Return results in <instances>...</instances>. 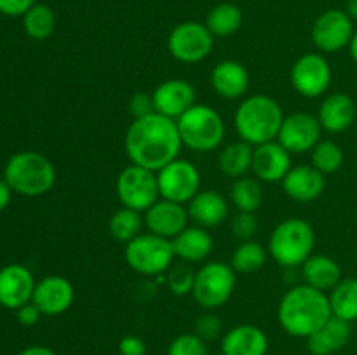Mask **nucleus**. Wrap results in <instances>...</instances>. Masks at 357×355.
Masks as SVG:
<instances>
[{
	"label": "nucleus",
	"instance_id": "obj_1",
	"mask_svg": "<svg viewBox=\"0 0 357 355\" xmlns=\"http://www.w3.org/2000/svg\"><path fill=\"white\" fill-rule=\"evenodd\" d=\"M181 146L176 120L157 111L135 118L124 136V148L131 164L153 173L178 159Z\"/></svg>",
	"mask_w": 357,
	"mask_h": 355
},
{
	"label": "nucleus",
	"instance_id": "obj_2",
	"mask_svg": "<svg viewBox=\"0 0 357 355\" xmlns=\"http://www.w3.org/2000/svg\"><path fill=\"white\" fill-rule=\"evenodd\" d=\"M331 315L326 292L307 284L289 289L278 306L279 324L289 336L295 338H309Z\"/></svg>",
	"mask_w": 357,
	"mask_h": 355
},
{
	"label": "nucleus",
	"instance_id": "obj_3",
	"mask_svg": "<svg viewBox=\"0 0 357 355\" xmlns=\"http://www.w3.org/2000/svg\"><path fill=\"white\" fill-rule=\"evenodd\" d=\"M284 113L274 97L267 94H253L244 97L234 115V124L241 141L250 143L251 146L278 139Z\"/></svg>",
	"mask_w": 357,
	"mask_h": 355
},
{
	"label": "nucleus",
	"instance_id": "obj_4",
	"mask_svg": "<svg viewBox=\"0 0 357 355\" xmlns=\"http://www.w3.org/2000/svg\"><path fill=\"white\" fill-rule=\"evenodd\" d=\"M3 180L14 194L24 197H40L54 187V164L45 155L31 150L14 153L6 164Z\"/></svg>",
	"mask_w": 357,
	"mask_h": 355
},
{
	"label": "nucleus",
	"instance_id": "obj_5",
	"mask_svg": "<svg viewBox=\"0 0 357 355\" xmlns=\"http://www.w3.org/2000/svg\"><path fill=\"white\" fill-rule=\"evenodd\" d=\"M316 233L312 225L302 218H288L279 223L268 239V254L281 267H302L312 256Z\"/></svg>",
	"mask_w": 357,
	"mask_h": 355
},
{
	"label": "nucleus",
	"instance_id": "obj_6",
	"mask_svg": "<svg viewBox=\"0 0 357 355\" xmlns=\"http://www.w3.org/2000/svg\"><path fill=\"white\" fill-rule=\"evenodd\" d=\"M176 124L183 146L199 153L216 150L225 136L222 115L208 104H194L178 118Z\"/></svg>",
	"mask_w": 357,
	"mask_h": 355
},
{
	"label": "nucleus",
	"instance_id": "obj_7",
	"mask_svg": "<svg viewBox=\"0 0 357 355\" xmlns=\"http://www.w3.org/2000/svg\"><path fill=\"white\" fill-rule=\"evenodd\" d=\"M124 256L131 270L146 277L162 275L171 267L174 256L173 242L155 233H139L126 244Z\"/></svg>",
	"mask_w": 357,
	"mask_h": 355
},
{
	"label": "nucleus",
	"instance_id": "obj_8",
	"mask_svg": "<svg viewBox=\"0 0 357 355\" xmlns=\"http://www.w3.org/2000/svg\"><path fill=\"white\" fill-rule=\"evenodd\" d=\"M236 289V271L222 261H209L195 271L192 296L206 310L225 305Z\"/></svg>",
	"mask_w": 357,
	"mask_h": 355
},
{
	"label": "nucleus",
	"instance_id": "obj_9",
	"mask_svg": "<svg viewBox=\"0 0 357 355\" xmlns=\"http://www.w3.org/2000/svg\"><path fill=\"white\" fill-rule=\"evenodd\" d=\"M117 197L124 207L135 209V211H146L159 200V183H157V173L131 164L124 167L117 176L115 183Z\"/></svg>",
	"mask_w": 357,
	"mask_h": 355
},
{
	"label": "nucleus",
	"instance_id": "obj_10",
	"mask_svg": "<svg viewBox=\"0 0 357 355\" xmlns=\"http://www.w3.org/2000/svg\"><path fill=\"white\" fill-rule=\"evenodd\" d=\"M215 45V37L204 23L183 21L171 30L167 49L171 56L181 63H201L208 58Z\"/></svg>",
	"mask_w": 357,
	"mask_h": 355
},
{
	"label": "nucleus",
	"instance_id": "obj_11",
	"mask_svg": "<svg viewBox=\"0 0 357 355\" xmlns=\"http://www.w3.org/2000/svg\"><path fill=\"white\" fill-rule=\"evenodd\" d=\"M160 197L176 204H188L201 191V173L187 159H174L157 171Z\"/></svg>",
	"mask_w": 357,
	"mask_h": 355
},
{
	"label": "nucleus",
	"instance_id": "obj_12",
	"mask_svg": "<svg viewBox=\"0 0 357 355\" xmlns=\"http://www.w3.org/2000/svg\"><path fill=\"white\" fill-rule=\"evenodd\" d=\"M331 66L328 59L319 52H307L300 56L291 66V86L303 97H319L328 90L331 84Z\"/></svg>",
	"mask_w": 357,
	"mask_h": 355
},
{
	"label": "nucleus",
	"instance_id": "obj_13",
	"mask_svg": "<svg viewBox=\"0 0 357 355\" xmlns=\"http://www.w3.org/2000/svg\"><path fill=\"white\" fill-rule=\"evenodd\" d=\"M354 31V21L347 10L330 9L314 21L310 37L321 52H338L351 44Z\"/></svg>",
	"mask_w": 357,
	"mask_h": 355
},
{
	"label": "nucleus",
	"instance_id": "obj_14",
	"mask_svg": "<svg viewBox=\"0 0 357 355\" xmlns=\"http://www.w3.org/2000/svg\"><path fill=\"white\" fill-rule=\"evenodd\" d=\"M321 132H323V127L319 124V118L305 111H295L282 120L278 141L291 155L312 152L314 146L321 141Z\"/></svg>",
	"mask_w": 357,
	"mask_h": 355
},
{
	"label": "nucleus",
	"instance_id": "obj_15",
	"mask_svg": "<svg viewBox=\"0 0 357 355\" xmlns=\"http://www.w3.org/2000/svg\"><path fill=\"white\" fill-rule=\"evenodd\" d=\"M75 299L73 284L63 275H47L37 282L31 303H35L42 315H61Z\"/></svg>",
	"mask_w": 357,
	"mask_h": 355
},
{
	"label": "nucleus",
	"instance_id": "obj_16",
	"mask_svg": "<svg viewBox=\"0 0 357 355\" xmlns=\"http://www.w3.org/2000/svg\"><path fill=\"white\" fill-rule=\"evenodd\" d=\"M157 113L178 120L195 104V87L185 79H169L160 82L152 93Z\"/></svg>",
	"mask_w": 357,
	"mask_h": 355
},
{
	"label": "nucleus",
	"instance_id": "obj_17",
	"mask_svg": "<svg viewBox=\"0 0 357 355\" xmlns=\"http://www.w3.org/2000/svg\"><path fill=\"white\" fill-rule=\"evenodd\" d=\"M33 274L24 265L13 263L0 268V305L17 310L31 301L35 291Z\"/></svg>",
	"mask_w": 357,
	"mask_h": 355
},
{
	"label": "nucleus",
	"instance_id": "obj_18",
	"mask_svg": "<svg viewBox=\"0 0 357 355\" xmlns=\"http://www.w3.org/2000/svg\"><path fill=\"white\" fill-rule=\"evenodd\" d=\"M291 153L278 141H268L253 148V164L251 171L258 181L264 183H278L284 180L291 169Z\"/></svg>",
	"mask_w": 357,
	"mask_h": 355
},
{
	"label": "nucleus",
	"instance_id": "obj_19",
	"mask_svg": "<svg viewBox=\"0 0 357 355\" xmlns=\"http://www.w3.org/2000/svg\"><path fill=\"white\" fill-rule=\"evenodd\" d=\"M188 219H190L188 211L183 207V204L162 198V200H157L152 207L146 209L143 221L150 233L173 240L181 230L187 228Z\"/></svg>",
	"mask_w": 357,
	"mask_h": 355
},
{
	"label": "nucleus",
	"instance_id": "obj_20",
	"mask_svg": "<svg viewBox=\"0 0 357 355\" xmlns=\"http://www.w3.org/2000/svg\"><path fill=\"white\" fill-rule=\"evenodd\" d=\"M281 183L282 190L289 198L296 202H312L323 195L326 181L324 174L310 164V166L291 167Z\"/></svg>",
	"mask_w": 357,
	"mask_h": 355
},
{
	"label": "nucleus",
	"instance_id": "obj_21",
	"mask_svg": "<svg viewBox=\"0 0 357 355\" xmlns=\"http://www.w3.org/2000/svg\"><path fill=\"white\" fill-rule=\"evenodd\" d=\"M211 87L220 97L239 100L250 89V73L246 66L234 59L216 63L211 72Z\"/></svg>",
	"mask_w": 357,
	"mask_h": 355
},
{
	"label": "nucleus",
	"instance_id": "obj_22",
	"mask_svg": "<svg viewBox=\"0 0 357 355\" xmlns=\"http://www.w3.org/2000/svg\"><path fill=\"white\" fill-rule=\"evenodd\" d=\"M268 338L253 324H241L222 338V355H267Z\"/></svg>",
	"mask_w": 357,
	"mask_h": 355
},
{
	"label": "nucleus",
	"instance_id": "obj_23",
	"mask_svg": "<svg viewBox=\"0 0 357 355\" xmlns=\"http://www.w3.org/2000/svg\"><path fill=\"white\" fill-rule=\"evenodd\" d=\"M319 124L328 132H344L357 120L354 100L344 93H333L323 100L319 106Z\"/></svg>",
	"mask_w": 357,
	"mask_h": 355
},
{
	"label": "nucleus",
	"instance_id": "obj_24",
	"mask_svg": "<svg viewBox=\"0 0 357 355\" xmlns=\"http://www.w3.org/2000/svg\"><path fill=\"white\" fill-rule=\"evenodd\" d=\"M351 333V324L331 315L307 338V348L312 355H333L349 343Z\"/></svg>",
	"mask_w": 357,
	"mask_h": 355
},
{
	"label": "nucleus",
	"instance_id": "obj_25",
	"mask_svg": "<svg viewBox=\"0 0 357 355\" xmlns=\"http://www.w3.org/2000/svg\"><path fill=\"white\" fill-rule=\"evenodd\" d=\"M188 218L202 228L218 226L229 216V204L215 190H201L188 202Z\"/></svg>",
	"mask_w": 357,
	"mask_h": 355
},
{
	"label": "nucleus",
	"instance_id": "obj_26",
	"mask_svg": "<svg viewBox=\"0 0 357 355\" xmlns=\"http://www.w3.org/2000/svg\"><path fill=\"white\" fill-rule=\"evenodd\" d=\"M171 242L174 256L183 260L185 263H201L208 260L213 251V237L208 233V228L197 225L181 230Z\"/></svg>",
	"mask_w": 357,
	"mask_h": 355
},
{
	"label": "nucleus",
	"instance_id": "obj_27",
	"mask_svg": "<svg viewBox=\"0 0 357 355\" xmlns=\"http://www.w3.org/2000/svg\"><path fill=\"white\" fill-rule=\"evenodd\" d=\"M302 277L310 287L328 292L342 281V268L326 254H312L302 265Z\"/></svg>",
	"mask_w": 357,
	"mask_h": 355
},
{
	"label": "nucleus",
	"instance_id": "obj_28",
	"mask_svg": "<svg viewBox=\"0 0 357 355\" xmlns=\"http://www.w3.org/2000/svg\"><path fill=\"white\" fill-rule=\"evenodd\" d=\"M218 164L225 176L234 178V180L246 176L253 164V146L246 141L230 143L220 153Z\"/></svg>",
	"mask_w": 357,
	"mask_h": 355
},
{
	"label": "nucleus",
	"instance_id": "obj_29",
	"mask_svg": "<svg viewBox=\"0 0 357 355\" xmlns=\"http://www.w3.org/2000/svg\"><path fill=\"white\" fill-rule=\"evenodd\" d=\"M333 317L354 322L357 320V278H342L328 294Z\"/></svg>",
	"mask_w": 357,
	"mask_h": 355
},
{
	"label": "nucleus",
	"instance_id": "obj_30",
	"mask_svg": "<svg viewBox=\"0 0 357 355\" xmlns=\"http://www.w3.org/2000/svg\"><path fill=\"white\" fill-rule=\"evenodd\" d=\"M204 24L211 31L213 37H230L243 24V13L236 3L223 2L213 7L206 16Z\"/></svg>",
	"mask_w": 357,
	"mask_h": 355
},
{
	"label": "nucleus",
	"instance_id": "obj_31",
	"mask_svg": "<svg viewBox=\"0 0 357 355\" xmlns=\"http://www.w3.org/2000/svg\"><path fill=\"white\" fill-rule=\"evenodd\" d=\"M230 200L239 211L257 212L264 202V190L257 178H237L230 187Z\"/></svg>",
	"mask_w": 357,
	"mask_h": 355
},
{
	"label": "nucleus",
	"instance_id": "obj_32",
	"mask_svg": "<svg viewBox=\"0 0 357 355\" xmlns=\"http://www.w3.org/2000/svg\"><path fill=\"white\" fill-rule=\"evenodd\" d=\"M23 28L33 40H47L56 28L54 10L45 3H33L23 16Z\"/></svg>",
	"mask_w": 357,
	"mask_h": 355
},
{
	"label": "nucleus",
	"instance_id": "obj_33",
	"mask_svg": "<svg viewBox=\"0 0 357 355\" xmlns=\"http://www.w3.org/2000/svg\"><path fill=\"white\" fill-rule=\"evenodd\" d=\"M267 263V251L257 240H244L230 256V267L239 274H253Z\"/></svg>",
	"mask_w": 357,
	"mask_h": 355
},
{
	"label": "nucleus",
	"instance_id": "obj_34",
	"mask_svg": "<svg viewBox=\"0 0 357 355\" xmlns=\"http://www.w3.org/2000/svg\"><path fill=\"white\" fill-rule=\"evenodd\" d=\"M143 223L145 221L139 216V211H135V209H129L122 205L108 219V230H110V235L115 240L128 244L142 233Z\"/></svg>",
	"mask_w": 357,
	"mask_h": 355
},
{
	"label": "nucleus",
	"instance_id": "obj_35",
	"mask_svg": "<svg viewBox=\"0 0 357 355\" xmlns=\"http://www.w3.org/2000/svg\"><path fill=\"white\" fill-rule=\"evenodd\" d=\"M310 162L319 173L333 174L344 166V150L335 141H319L312 148Z\"/></svg>",
	"mask_w": 357,
	"mask_h": 355
},
{
	"label": "nucleus",
	"instance_id": "obj_36",
	"mask_svg": "<svg viewBox=\"0 0 357 355\" xmlns=\"http://www.w3.org/2000/svg\"><path fill=\"white\" fill-rule=\"evenodd\" d=\"M166 355H208V345L195 333H185L171 341Z\"/></svg>",
	"mask_w": 357,
	"mask_h": 355
},
{
	"label": "nucleus",
	"instance_id": "obj_37",
	"mask_svg": "<svg viewBox=\"0 0 357 355\" xmlns=\"http://www.w3.org/2000/svg\"><path fill=\"white\" fill-rule=\"evenodd\" d=\"M194 281H195V271L188 267L187 263H181L178 267L171 268V271L167 274V287L173 294L176 296H185L192 294V289H194Z\"/></svg>",
	"mask_w": 357,
	"mask_h": 355
},
{
	"label": "nucleus",
	"instance_id": "obj_38",
	"mask_svg": "<svg viewBox=\"0 0 357 355\" xmlns=\"http://www.w3.org/2000/svg\"><path fill=\"white\" fill-rule=\"evenodd\" d=\"M230 230H232L234 237L239 239L241 242H244V240H253V237L258 232V219L255 216V212L239 211V214L234 216L232 223H230Z\"/></svg>",
	"mask_w": 357,
	"mask_h": 355
},
{
	"label": "nucleus",
	"instance_id": "obj_39",
	"mask_svg": "<svg viewBox=\"0 0 357 355\" xmlns=\"http://www.w3.org/2000/svg\"><path fill=\"white\" fill-rule=\"evenodd\" d=\"M222 327L223 322L216 313H202L195 322V334L208 343V341L216 340L222 334Z\"/></svg>",
	"mask_w": 357,
	"mask_h": 355
},
{
	"label": "nucleus",
	"instance_id": "obj_40",
	"mask_svg": "<svg viewBox=\"0 0 357 355\" xmlns=\"http://www.w3.org/2000/svg\"><path fill=\"white\" fill-rule=\"evenodd\" d=\"M155 108H153V100L152 94L149 93H135L129 100V113L135 118L146 117V115L153 113Z\"/></svg>",
	"mask_w": 357,
	"mask_h": 355
},
{
	"label": "nucleus",
	"instance_id": "obj_41",
	"mask_svg": "<svg viewBox=\"0 0 357 355\" xmlns=\"http://www.w3.org/2000/svg\"><path fill=\"white\" fill-rule=\"evenodd\" d=\"M146 345L142 338L128 334L119 341V355H145Z\"/></svg>",
	"mask_w": 357,
	"mask_h": 355
},
{
	"label": "nucleus",
	"instance_id": "obj_42",
	"mask_svg": "<svg viewBox=\"0 0 357 355\" xmlns=\"http://www.w3.org/2000/svg\"><path fill=\"white\" fill-rule=\"evenodd\" d=\"M35 0H0V14L9 17H23Z\"/></svg>",
	"mask_w": 357,
	"mask_h": 355
},
{
	"label": "nucleus",
	"instance_id": "obj_43",
	"mask_svg": "<svg viewBox=\"0 0 357 355\" xmlns=\"http://www.w3.org/2000/svg\"><path fill=\"white\" fill-rule=\"evenodd\" d=\"M40 315H42V312L37 308V306H35V303H31V301L26 303V305L20 306V308L16 310L17 322H20L21 326H26V327L35 326V324L40 320Z\"/></svg>",
	"mask_w": 357,
	"mask_h": 355
},
{
	"label": "nucleus",
	"instance_id": "obj_44",
	"mask_svg": "<svg viewBox=\"0 0 357 355\" xmlns=\"http://www.w3.org/2000/svg\"><path fill=\"white\" fill-rule=\"evenodd\" d=\"M14 191L10 190V187L7 184L6 180H0V212L9 205L10 197H13Z\"/></svg>",
	"mask_w": 357,
	"mask_h": 355
},
{
	"label": "nucleus",
	"instance_id": "obj_45",
	"mask_svg": "<svg viewBox=\"0 0 357 355\" xmlns=\"http://www.w3.org/2000/svg\"><path fill=\"white\" fill-rule=\"evenodd\" d=\"M17 355H56V352L49 347H44V345H31V347L21 350Z\"/></svg>",
	"mask_w": 357,
	"mask_h": 355
},
{
	"label": "nucleus",
	"instance_id": "obj_46",
	"mask_svg": "<svg viewBox=\"0 0 357 355\" xmlns=\"http://www.w3.org/2000/svg\"><path fill=\"white\" fill-rule=\"evenodd\" d=\"M349 51H351L352 59H354V63L357 65V30L354 31V37H352L351 44H349Z\"/></svg>",
	"mask_w": 357,
	"mask_h": 355
},
{
	"label": "nucleus",
	"instance_id": "obj_47",
	"mask_svg": "<svg viewBox=\"0 0 357 355\" xmlns=\"http://www.w3.org/2000/svg\"><path fill=\"white\" fill-rule=\"evenodd\" d=\"M347 14L352 17V21H357V0H349Z\"/></svg>",
	"mask_w": 357,
	"mask_h": 355
},
{
	"label": "nucleus",
	"instance_id": "obj_48",
	"mask_svg": "<svg viewBox=\"0 0 357 355\" xmlns=\"http://www.w3.org/2000/svg\"><path fill=\"white\" fill-rule=\"evenodd\" d=\"M310 355H312V354H310Z\"/></svg>",
	"mask_w": 357,
	"mask_h": 355
},
{
	"label": "nucleus",
	"instance_id": "obj_49",
	"mask_svg": "<svg viewBox=\"0 0 357 355\" xmlns=\"http://www.w3.org/2000/svg\"><path fill=\"white\" fill-rule=\"evenodd\" d=\"M356 122H357V120H356Z\"/></svg>",
	"mask_w": 357,
	"mask_h": 355
}]
</instances>
